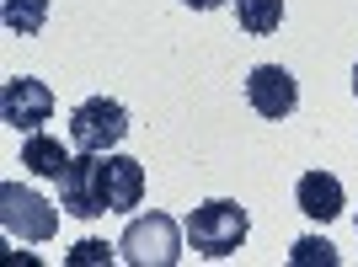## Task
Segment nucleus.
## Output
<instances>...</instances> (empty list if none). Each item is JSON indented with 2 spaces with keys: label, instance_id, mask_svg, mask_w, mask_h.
Segmentation results:
<instances>
[{
  "label": "nucleus",
  "instance_id": "obj_16",
  "mask_svg": "<svg viewBox=\"0 0 358 267\" xmlns=\"http://www.w3.org/2000/svg\"><path fill=\"white\" fill-rule=\"evenodd\" d=\"M353 96H358V64H353Z\"/></svg>",
  "mask_w": 358,
  "mask_h": 267
},
{
  "label": "nucleus",
  "instance_id": "obj_6",
  "mask_svg": "<svg viewBox=\"0 0 358 267\" xmlns=\"http://www.w3.org/2000/svg\"><path fill=\"white\" fill-rule=\"evenodd\" d=\"M246 102H252L257 118L284 123L299 107V80L284 70V64H257V70L246 75Z\"/></svg>",
  "mask_w": 358,
  "mask_h": 267
},
{
  "label": "nucleus",
  "instance_id": "obj_4",
  "mask_svg": "<svg viewBox=\"0 0 358 267\" xmlns=\"http://www.w3.org/2000/svg\"><path fill=\"white\" fill-rule=\"evenodd\" d=\"M70 139L75 150H91V155H107L113 145L129 139V107L113 102V96H91L70 113Z\"/></svg>",
  "mask_w": 358,
  "mask_h": 267
},
{
  "label": "nucleus",
  "instance_id": "obj_13",
  "mask_svg": "<svg viewBox=\"0 0 358 267\" xmlns=\"http://www.w3.org/2000/svg\"><path fill=\"white\" fill-rule=\"evenodd\" d=\"M289 262L294 267H337L343 262V257H337V246H331V240H321V236H299L294 246H289Z\"/></svg>",
  "mask_w": 358,
  "mask_h": 267
},
{
  "label": "nucleus",
  "instance_id": "obj_8",
  "mask_svg": "<svg viewBox=\"0 0 358 267\" xmlns=\"http://www.w3.org/2000/svg\"><path fill=\"white\" fill-rule=\"evenodd\" d=\"M294 208L305 219H315V224H331L348 208V193H343V182L331 177V171H305V177L294 182Z\"/></svg>",
  "mask_w": 358,
  "mask_h": 267
},
{
  "label": "nucleus",
  "instance_id": "obj_15",
  "mask_svg": "<svg viewBox=\"0 0 358 267\" xmlns=\"http://www.w3.org/2000/svg\"><path fill=\"white\" fill-rule=\"evenodd\" d=\"M182 6H193V11H220L224 0H182Z\"/></svg>",
  "mask_w": 358,
  "mask_h": 267
},
{
  "label": "nucleus",
  "instance_id": "obj_3",
  "mask_svg": "<svg viewBox=\"0 0 358 267\" xmlns=\"http://www.w3.org/2000/svg\"><path fill=\"white\" fill-rule=\"evenodd\" d=\"M0 224H6V236H11V240L43 246V240H54V230H59V214H54L48 198L32 193V187L6 182V187H0Z\"/></svg>",
  "mask_w": 358,
  "mask_h": 267
},
{
  "label": "nucleus",
  "instance_id": "obj_9",
  "mask_svg": "<svg viewBox=\"0 0 358 267\" xmlns=\"http://www.w3.org/2000/svg\"><path fill=\"white\" fill-rule=\"evenodd\" d=\"M102 193L113 214H129L145 198V166L134 155H102Z\"/></svg>",
  "mask_w": 358,
  "mask_h": 267
},
{
  "label": "nucleus",
  "instance_id": "obj_1",
  "mask_svg": "<svg viewBox=\"0 0 358 267\" xmlns=\"http://www.w3.org/2000/svg\"><path fill=\"white\" fill-rule=\"evenodd\" d=\"M252 236V219H246V208L236 198H209V203H198L187 214V246L198 257H209V262H224V257H236Z\"/></svg>",
  "mask_w": 358,
  "mask_h": 267
},
{
  "label": "nucleus",
  "instance_id": "obj_11",
  "mask_svg": "<svg viewBox=\"0 0 358 267\" xmlns=\"http://www.w3.org/2000/svg\"><path fill=\"white\" fill-rule=\"evenodd\" d=\"M236 22L246 38H268L284 22V0H236Z\"/></svg>",
  "mask_w": 358,
  "mask_h": 267
},
{
  "label": "nucleus",
  "instance_id": "obj_7",
  "mask_svg": "<svg viewBox=\"0 0 358 267\" xmlns=\"http://www.w3.org/2000/svg\"><path fill=\"white\" fill-rule=\"evenodd\" d=\"M59 187H64V214H75V219H102V214H113V208H107V193H102V155L80 150Z\"/></svg>",
  "mask_w": 358,
  "mask_h": 267
},
{
  "label": "nucleus",
  "instance_id": "obj_2",
  "mask_svg": "<svg viewBox=\"0 0 358 267\" xmlns=\"http://www.w3.org/2000/svg\"><path fill=\"white\" fill-rule=\"evenodd\" d=\"M118 257L129 267H171V262H182L177 219H171V214H145V219H134L123 230V240H118Z\"/></svg>",
  "mask_w": 358,
  "mask_h": 267
},
{
  "label": "nucleus",
  "instance_id": "obj_5",
  "mask_svg": "<svg viewBox=\"0 0 358 267\" xmlns=\"http://www.w3.org/2000/svg\"><path fill=\"white\" fill-rule=\"evenodd\" d=\"M48 118H54V91L32 75H11L0 91V123L16 134H38Z\"/></svg>",
  "mask_w": 358,
  "mask_h": 267
},
{
  "label": "nucleus",
  "instance_id": "obj_10",
  "mask_svg": "<svg viewBox=\"0 0 358 267\" xmlns=\"http://www.w3.org/2000/svg\"><path fill=\"white\" fill-rule=\"evenodd\" d=\"M70 161H75V155H64V145L54 139V134H27V145H22V166H27L32 177H54V182H64Z\"/></svg>",
  "mask_w": 358,
  "mask_h": 267
},
{
  "label": "nucleus",
  "instance_id": "obj_12",
  "mask_svg": "<svg viewBox=\"0 0 358 267\" xmlns=\"http://www.w3.org/2000/svg\"><path fill=\"white\" fill-rule=\"evenodd\" d=\"M0 22H6V32H16V38H38L48 22V0H6L0 6Z\"/></svg>",
  "mask_w": 358,
  "mask_h": 267
},
{
  "label": "nucleus",
  "instance_id": "obj_14",
  "mask_svg": "<svg viewBox=\"0 0 358 267\" xmlns=\"http://www.w3.org/2000/svg\"><path fill=\"white\" fill-rule=\"evenodd\" d=\"M113 252H118V246H107V240H80L64 262H70V267H80V262H113Z\"/></svg>",
  "mask_w": 358,
  "mask_h": 267
}]
</instances>
